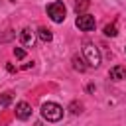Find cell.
<instances>
[{
	"instance_id": "obj_1",
	"label": "cell",
	"mask_w": 126,
	"mask_h": 126,
	"mask_svg": "<svg viewBox=\"0 0 126 126\" xmlns=\"http://www.w3.org/2000/svg\"><path fill=\"white\" fill-rule=\"evenodd\" d=\"M41 116L47 120V122H59L63 118V106H59L57 102H43L41 104Z\"/></svg>"
},
{
	"instance_id": "obj_2",
	"label": "cell",
	"mask_w": 126,
	"mask_h": 126,
	"mask_svg": "<svg viewBox=\"0 0 126 126\" xmlns=\"http://www.w3.org/2000/svg\"><path fill=\"white\" fill-rule=\"evenodd\" d=\"M83 57H85L87 65H91V67H98L100 61H102L100 51H98V47L94 43H85L83 45Z\"/></svg>"
},
{
	"instance_id": "obj_3",
	"label": "cell",
	"mask_w": 126,
	"mask_h": 126,
	"mask_svg": "<svg viewBox=\"0 0 126 126\" xmlns=\"http://www.w3.org/2000/svg\"><path fill=\"white\" fill-rule=\"evenodd\" d=\"M65 14H67V8L63 2H51L47 6V16L55 22V24H61L65 20Z\"/></svg>"
},
{
	"instance_id": "obj_4",
	"label": "cell",
	"mask_w": 126,
	"mask_h": 126,
	"mask_svg": "<svg viewBox=\"0 0 126 126\" xmlns=\"http://www.w3.org/2000/svg\"><path fill=\"white\" fill-rule=\"evenodd\" d=\"M75 26H77L81 32H93L94 26H96V22H94V16H91V14L85 12V14H79V16H77Z\"/></svg>"
},
{
	"instance_id": "obj_5",
	"label": "cell",
	"mask_w": 126,
	"mask_h": 126,
	"mask_svg": "<svg viewBox=\"0 0 126 126\" xmlns=\"http://www.w3.org/2000/svg\"><path fill=\"white\" fill-rule=\"evenodd\" d=\"M16 118H20V120H28V118H32V106L26 102V100H20L18 104H16Z\"/></svg>"
},
{
	"instance_id": "obj_6",
	"label": "cell",
	"mask_w": 126,
	"mask_h": 126,
	"mask_svg": "<svg viewBox=\"0 0 126 126\" xmlns=\"http://www.w3.org/2000/svg\"><path fill=\"white\" fill-rule=\"evenodd\" d=\"M20 41H22L26 47H32V45H33V41H35V35H33V32H32L30 28H24V30L20 32Z\"/></svg>"
},
{
	"instance_id": "obj_7",
	"label": "cell",
	"mask_w": 126,
	"mask_h": 126,
	"mask_svg": "<svg viewBox=\"0 0 126 126\" xmlns=\"http://www.w3.org/2000/svg\"><path fill=\"white\" fill-rule=\"evenodd\" d=\"M71 63H73V69L75 71H79V73H83V71H87V61H85V57L83 55H79V53H75L73 55V59H71Z\"/></svg>"
},
{
	"instance_id": "obj_8",
	"label": "cell",
	"mask_w": 126,
	"mask_h": 126,
	"mask_svg": "<svg viewBox=\"0 0 126 126\" xmlns=\"http://www.w3.org/2000/svg\"><path fill=\"white\" fill-rule=\"evenodd\" d=\"M108 75H110L112 81H122V79H126V67H122V65H114V67L108 71Z\"/></svg>"
},
{
	"instance_id": "obj_9",
	"label": "cell",
	"mask_w": 126,
	"mask_h": 126,
	"mask_svg": "<svg viewBox=\"0 0 126 126\" xmlns=\"http://www.w3.org/2000/svg\"><path fill=\"white\" fill-rule=\"evenodd\" d=\"M37 35H39V39H41L43 43H47V41L53 39V33H51V30H47V28H39V30H37Z\"/></svg>"
},
{
	"instance_id": "obj_10",
	"label": "cell",
	"mask_w": 126,
	"mask_h": 126,
	"mask_svg": "<svg viewBox=\"0 0 126 126\" xmlns=\"http://www.w3.org/2000/svg\"><path fill=\"white\" fill-rule=\"evenodd\" d=\"M91 6V0H77L75 2V12H77V16L79 14H85V10Z\"/></svg>"
},
{
	"instance_id": "obj_11",
	"label": "cell",
	"mask_w": 126,
	"mask_h": 126,
	"mask_svg": "<svg viewBox=\"0 0 126 126\" xmlns=\"http://www.w3.org/2000/svg\"><path fill=\"white\" fill-rule=\"evenodd\" d=\"M69 110H71V114H81V112H83V104L77 102V100H73V102L69 104Z\"/></svg>"
},
{
	"instance_id": "obj_12",
	"label": "cell",
	"mask_w": 126,
	"mask_h": 126,
	"mask_svg": "<svg viewBox=\"0 0 126 126\" xmlns=\"http://www.w3.org/2000/svg\"><path fill=\"white\" fill-rule=\"evenodd\" d=\"M118 32H116V26L114 24H108V26H104V35H108V37H114Z\"/></svg>"
},
{
	"instance_id": "obj_13",
	"label": "cell",
	"mask_w": 126,
	"mask_h": 126,
	"mask_svg": "<svg viewBox=\"0 0 126 126\" xmlns=\"http://www.w3.org/2000/svg\"><path fill=\"white\" fill-rule=\"evenodd\" d=\"M10 102H12V93H4V94L0 96V104H2V106H8Z\"/></svg>"
},
{
	"instance_id": "obj_14",
	"label": "cell",
	"mask_w": 126,
	"mask_h": 126,
	"mask_svg": "<svg viewBox=\"0 0 126 126\" xmlns=\"http://www.w3.org/2000/svg\"><path fill=\"white\" fill-rule=\"evenodd\" d=\"M14 57H16V59H24V57H26V51H24L22 47H14Z\"/></svg>"
},
{
	"instance_id": "obj_15",
	"label": "cell",
	"mask_w": 126,
	"mask_h": 126,
	"mask_svg": "<svg viewBox=\"0 0 126 126\" xmlns=\"http://www.w3.org/2000/svg\"><path fill=\"white\" fill-rule=\"evenodd\" d=\"M6 69H8V71H10V73H14V71H16V67H14V65H12V63H8V65H6Z\"/></svg>"
}]
</instances>
